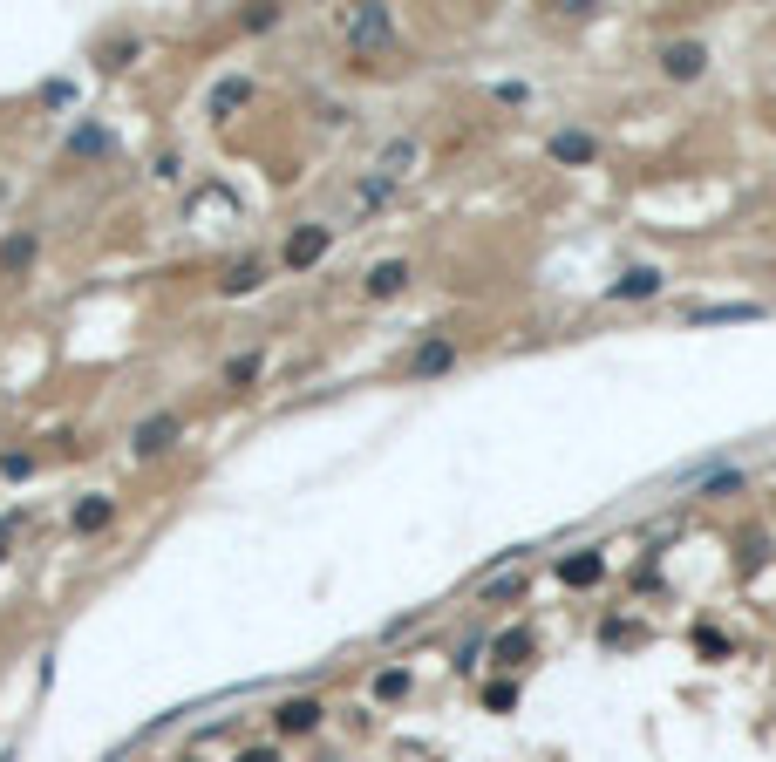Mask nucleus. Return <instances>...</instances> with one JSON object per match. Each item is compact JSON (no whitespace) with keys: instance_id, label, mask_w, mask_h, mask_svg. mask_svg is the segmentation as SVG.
<instances>
[{"instance_id":"1","label":"nucleus","mask_w":776,"mask_h":762,"mask_svg":"<svg viewBox=\"0 0 776 762\" xmlns=\"http://www.w3.org/2000/svg\"><path fill=\"white\" fill-rule=\"evenodd\" d=\"M327 239H334L327 225H300L293 239H286V273H307V266L327 252Z\"/></svg>"},{"instance_id":"2","label":"nucleus","mask_w":776,"mask_h":762,"mask_svg":"<svg viewBox=\"0 0 776 762\" xmlns=\"http://www.w3.org/2000/svg\"><path fill=\"white\" fill-rule=\"evenodd\" d=\"M273 721H280V735H307V729H320V702H313V694H293V702L273 708Z\"/></svg>"},{"instance_id":"3","label":"nucleus","mask_w":776,"mask_h":762,"mask_svg":"<svg viewBox=\"0 0 776 762\" xmlns=\"http://www.w3.org/2000/svg\"><path fill=\"white\" fill-rule=\"evenodd\" d=\"M171 436H177V415H150V422L130 429V449H137V457H157V449H171Z\"/></svg>"},{"instance_id":"4","label":"nucleus","mask_w":776,"mask_h":762,"mask_svg":"<svg viewBox=\"0 0 776 762\" xmlns=\"http://www.w3.org/2000/svg\"><path fill=\"white\" fill-rule=\"evenodd\" d=\"M661 68H668L674 82H695L701 68H708V48H701V41H674L668 55H661Z\"/></svg>"},{"instance_id":"5","label":"nucleus","mask_w":776,"mask_h":762,"mask_svg":"<svg viewBox=\"0 0 776 762\" xmlns=\"http://www.w3.org/2000/svg\"><path fill=\"white\" fill-rule=\"evenodd\" d=\"M654 293H661V273H654V266H634V273H620L606 286V300H654Z\"/></svg>"},{"instance_id":"6","label":"nucleus","mask_w":776,"mask_h":762,"mask_svg":"<svg viewBox=\"0 0 776 762\" xmlns=\"http://www.w3.org/2000/svg\"><path fill=\"white\" fill-rule=\"evenodd\" d=\"M361 286H368V300H395V293L409 286V259H382L368 279H361Z\"/></svg>"},{"instance_id":"7","label":"nucleus","mask_w":776,"mask_h":762,"mask_svg":"<svg viewBox=\"0 0 776 762\" xmlns=\"http://www.w3.org/2000/svg\"><path fill=\"white\" fill-rule=\"evenodd\" d=\"M246 103H252V76H225L212 89V116L218 122H232V109H246Z\"/></svg>"},{"instance_id":"8","label":"nucleus","mask_w":776,"mask_h":762,"mask_svg":"<svg viewBox=\"0 0 776 762\" xmlns=\"http://www.w3.org/2000/svg\"><path fill=\"white\" fill-rule=\"evenodd\" d=\"M559 579L565 585H600L606 579V558H600V551H573V558H559Z\"/></svg>"},{"instance_id":"9","label":"nucleus","mask_w":776,"mask_h":762,"mask_svg":"<svg viewBox=\"0 0 776 762\" xmlns=\"http://www.w3.org/2000/svg\"><path fill=\"white\" fill-rule=\"evenodd\" d=\"M552 157H559V164H592L600 143H592L586 130H559V137H552Z\"/></svg>"},{"instance_id":"10","label":"nucleus","mask_w":776,"mask_h":762,"mask_svg":"<svg viewBox=\"0 0 776 762\" xmlns=\"http://www.w3.org/2000/svg\"><path fill=\"white\" fill-rule=\"evenodd\" d=\"M347 41H355V48H374V41H388V14H382V7L355 14V21H347Z\"/></svg>"},{"instance_id":"11","label":"nucleus","mask_w":776,"mask_h":762,"mask_svg":"<svg viewBox=\"0 0 776 762\" xmlns=\"http://www.w3.org/2000/svg\"><path fill=\"white\" fill-rule=\"evenodd\" d=\"M109 518H116V503H109V497H82L76 511H68V524H76V531H103Z\"/></svg>"},{"instance_id":"12","label":"nucleus","mask_w":776,"mask_h":762,"mask_svg":"<svg viewBox=\"0 0 776 762\" xmlns=\"http://www.w3.org/2000/svg\"><path fill=\"white\" fill-rule=\"evenodd\" d=\"M259 279H266V266H259V259H239L232 273L218 279V286H225V293H232V300H239V293H252V286H259Z\"/></svg>"},{"instance_id":"13","label":"nucleus","mask_w":776,"mask_h":762,"mask_svg":"<svg viewBox=\"0 0 776 762\" xmlns=\"http://www.w3.org/2000/svg\"><path fill=\"white\" fill-rule=\"evenodd\" d=\"M450 361H456V348H450V340H429V348H416V375H443Z\"/></svg>"},{"instance_id":"14","label":"nucleus","mask_w":776,"mask_h":762,"mask_svg":"<svg viewBox=\"0 0 776 762\" xmlns=\"http://www.w3.org/2000/svg\"><path fill=\"white\" fill-rule=\"evenodd\" d=\"M374 694H382V702H402V694H409V674L402 667H382V674H374Z\"/></svg>"},{"instance_id":"15","label":"nucleus","mask_w":776,"mask_h":762,"mask_svg":"<svg viewBox=\"0 0 776 762\" xmlns=\"http://www.w3.org/2000/svg\"><path fill=\"white\" fill-rule=\"evenodd\" d=\"M225 381H232V388L259 381V354H232V361H225Z\"/></svg>"},{"instance_id":"16","label":"nucleus","mask_w":776,"mask_h":762,"mask_svg":"<svg viewBox=\"0 0 776 762\" xmlns=\"http://www.w3.org/2000/svg\"><path fill=\"white\" fill-rule=\"evenodd\" d=\"M497 654H504V667H518V660H531V640H525V633H504Z\"/></svg>"},{"instance_id":"17","label":"nucleus","mask_w":776,"mask_h":762,"mask_svg":"<svg viewBox=\"0 0 776 762\" xmlns=\"http://www.w3.org/2000/svg\"><path fill=\"white\" fill-rule=\"evenodd\" d=\"M695 321H756V306H701Z\"/></svg>"},{"instance_id":"18","label":"nucleus","mask_w":776,"mask_h":762,"mask_svg":"<svg viewBox=\"0 0 776 762\" xmlns=\"http://www.w3.org/2000/svg\"><path fill=\"white\" fill-rule=\"evenodd\" d=\"M511 702H518L511 681H491V687H483V708H511Z\"/></svg>"},{"instance_id":"19","label":"nucleus","mask_w":776,"mask_h":762,"mask_svg":"<svg viewBox=\"0 0 776 762\" xmlns=\"http://www.w3.org/2000/svg\"><path fill=\"white\" fill-rule=\"evenodd\" d=\"M477 660H483V640H464V647H456V667H464V674L477 667Z\"/></svg>"},{"instance_id":"20","label":"nucleus","mask_w":776,"mask_h":762,"mask_svg":"<svg viewBox=\"0 0 776 762\" xmlns=\"http://www.w3.org/2000/svg\"><path fill=\"white\" fill-rule=\"evenodd\" d=\"M239 762H280L273 748H239Z\"/></svg>"}]
</instances>
